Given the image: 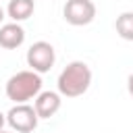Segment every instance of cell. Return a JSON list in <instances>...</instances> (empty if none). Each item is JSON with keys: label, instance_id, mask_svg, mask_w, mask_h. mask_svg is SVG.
I'll use <instances>...</instances> for the list:
<instances>
[{"label": "cell", "instance_id": "11", "mask_svg": "<svg viewBox=\"0 0 133 133\" xmlns=\"http://www.w3.org/2000/svg\"><path fill=\"white\" fill-rule=\"evenodd\" d=\"M4 123H6V114H2V112H0V131L4 129Z\"/></svg>", "mask_w": 133, "mask_h": 133}, {"label": "cell", "instance_id": "5", "mask_svg": "<svg viewBox=\"0 0 133 133\" xmlns=\"http://www.w3.org/2000/svg\"><path fill=\"white\" fill-rule=\"evenodd\" d=\"M62 17L73 27L89 25L96 19V4L91 0H66L62 8Z\"/></svg>", "mask_w": 133, "mask_h": 133}, {"label": "cell", "instance_id": "13", "mask_svg": "<svg viewBox=\"0 0 133 133\" xmlns=\"http://www.w3.org/2000/svg\"><path fill=\"white\" fill-rule=\"evenodd\" d=\"M0 133H8V131H4V129H2V131H0Z\"/></svg>", "mask_w": 133, "mask_h": 133}, {"label": "cell", "instance_id": "1", "mask_svg": "<svg viewBox=\"0 0 133 133\" xmlns=\"http://www.w3.org/2000/svg\"><path fill=\"white\" fill-rule=\"evenodd\" d=\"M58 94L64 98H79L91 85V69L83 60L69 62L58 75Z\"/></svg>", "mask_w": 133, "mask_h": 133}, {"label": "cell", "instance_id": "7", "mask_svg": "<svg viewBox=\"0 0 133 133\" xmlns=\"http://www.w3.org/2000/svg\"><path fill=\"white\" fill-rule=\"evenodd\" d=\"M25 42V29L21 23H4L0 25V48L4 50H17Z\"/></svg>", "mask_w": 133, "mask_h": 133}, {"label": "cell", "instance_id": "9", "mask_svg": "<svg viewBox=\"0 0 133 133\" xmlns=\"http://www.w3.org/2000/svg\"><path fill=\"white\" fill-rule=\"evenodd\" d=\"M114 27H116V33H118L123 39H127V42H133V10L121 12V15L116 17V23H114Z\"/></svg>", "mask_w": 133, "mask_h": 133}, {"label": "cell", "instance_id": "12", "mask_svg": "<svg viewBox=\"0 0 133 133\" xmlns=\"http://www.w3.org/2000/svg\"><path fill=\"white\" fill-rule=\"evenodd\" d=\"M2 21H4V8L0 6V23H2Z\"/></svg>", "mask_w": 133, "mask_h": 133}, {"label": "cell", "instance_id": "6", "mask_svg": "<svg viewBox=\"0 0 133 133\" xmlns=\"http://www.w3.org/2000/svg\"><path fill=\"white\" fill-rule=\"evenodd\" d=\"M60 104H62V100H60L58 91H39L35 96L33 108H35L39 118H52L60 110Z\"/></svg>", "mask_w": 133, "mask_h": 133}, {"label": "cell", "instance_id": "2", "mask_svg": "<svg viewBox=\"0 0 133 133\" xmlns=\"http://www.w3.org/2000/svg\"><path fill=\"white\" fill-rule=\"evenodd\" d=\"M42 75L27 69V71H19L15 73L6 85H4V91H6V98L12 100L15 104H25L29 100H35V96L42 91Z\"/></svg>", "mask_w": 133, "mask_h": 133}, {"label": "cell", "instance_id": "3", "mask_svg": "<svg viewBox=\"0 0 133 133\" xmlns=\"http://www.w3.org/2000/svg\"><path fill=\"white\" fill-rule=\"evenodd\" d=\"M25 58H27V66H29L31 71H35V73L42 75V73H48V71L54 66L56 52H54V46H52L50 42L39 39V42H35V44L29 46Z\"/></svg>", "mask_w": 133, "mask_h": 133}, {"label": "cell", "instance_id": "8", "mask_svg": "<svg viewBox=\"0 0 133 133\" xmlns=\"http://www.w3.org/2000/svg\"><path fill=\"white\" fill-rule=\"evenodd\" d=\"M35 10V2L33 0H8V6H6V15L15 21V23H21V21H27Z\"/></svg>", "mask_w": 133, "mask_h": 133}, {"label": "cell", "instance_id": "10", "mask_svg": "<svg viewBox=\"0 0 133 133\" xmlns=\"http://www.w3.org/2000/svg\"><path fill=\"white\" fill-rule=\"evenodd\" d=\"M127 89H129V94L133 96V73L129 75V79H127Z\"/></svg>", "mask_w": 133, "mask_h": 133}, {"label": "cell", "instance_id": "4", "mask_svg": "<svg viewBox=\"0 0 133 133\" xmlns=\"http://www.w3.org/2000/svg\"><path fill=\"white\" fill-rule=\"evenodd\" d=\"M6 123H8L10 129L17 131V133H31V131L37 127L39 116H37L35 108L25 102V104H15V106L6 112Z\"/></svg>", "mask_w": 133, "mask_h": 133}]
</instances>
